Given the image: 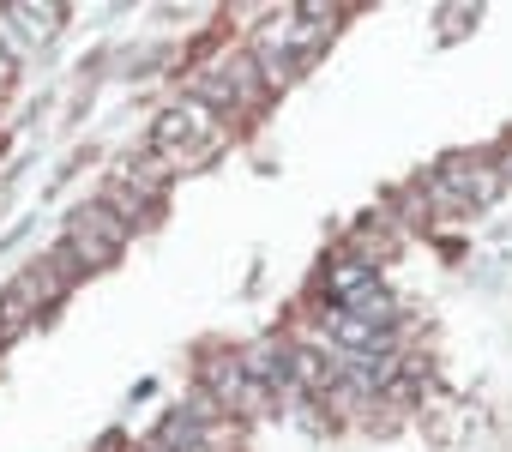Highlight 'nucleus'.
I'll return each instance as SVG.
<instances>
[{
    "label": "nucleus",
    "instance_id": "f03ea898",
    "mask_svg": "<svg viewBox=\"0 0 512 452\" xmlns=\"http://www.w3.org/2000/svg\"><path fill=\"white\" fill-rule=\"evenodd\" d=\"M374 290H380V284H374V266H368V260H344V266L332 272V296L350 302V308H362Z\"/></svg>",
    "mask_w": 512,
    "mask_h": 452
},
{
    "label": "nucleus",
    "instance_id": "39448f33",
    "mask_svg": "<svg viewBox=\"0 0 512 452\" xmlns=\"http://www.w3.org/2000/svg\"><path fill=\"white\" fill-rule=\"evenodd\" d=\"M260 67H266V79H290V55L272 43H260Z\"/></svg>",
    "mask_w": 512,
    "mask_h": 452
},
{
    "label": "nucleus",
    "instance_id": "423d86ee",
    "mask_svg": "<svg viewBox=\"0 0 512 452\" xmlns=\"http://www.w3.org/2000/svg\"><path fill=\"white\" fill-rule=\"evenodd\" d=\"M500 175H506V181H512V151H506V169H500Z\"/></svg>",
    "mask_w": 512,
    "mask_h": 452
},
{
    "label": "nucleus",
    "instance_id": "20e7f679",
    "mask_svg": "<svg viewBox=\"0 0 512 452\" xmlns=\"http://www.w3.org/2000/svg\"><path fill=\"white\" fill-rule=\"evenodd\" d=\"M7 19H19L25 25V43H37V37H49L61 25V7H13Z\"/></svg>",
    "mask_w": 512,
    "mask_h": 452
},
{
    "label": "nucleus",
    "instance_id": "f257e3e1",
    "mask_svg": "<svg viewBox=\"0 0 512 452\" xmlns=\"http://www.w3.org/2000/svg\"><path fill=\"white\" fill-rule=\"evenodd\" d=\"M211 127H217V121H211V109H205L199 97H187V103H175V109L157 121V133H151V139H157V151H175V145H187V139L211 145Z\"/></svg>",
    "mask_w": 512,
    "mask_h": 452
},
{
    "label": "nucleus",
    "instance_id": "7ed1b4c3",
    "mask_svg": "<svg viewBox=\"0 0 512 452\" xmlns=\"http://www.w3.org/2000/svg\"><path fill=\"white\" fill-rule=\"evenodd\" d=\"M73 230L97 236V242H103V248H115V254L127 248V223H121V217H115L109 205H91V211H79V217H73Z\"/></svg>",
    "mask_w": 512,
    "mask_h": 452
}]
</instances>
